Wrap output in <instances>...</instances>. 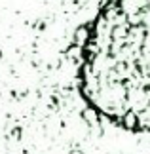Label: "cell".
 <instances>
[{"label": "cell", "instance_id": "cell-1", "mask_svg": "<svg viewBox=\"0 0 150 154\" xmlns=\"http://www.w3.org/2000/svg\"><path fill=\"white\" fill-rule=\"evenodd\" d=\"M78 88L101 118L150 133V0H103L82 31Z\"/></svg>", "mask_w": 150, "mask_h": 154}]
</instances>
